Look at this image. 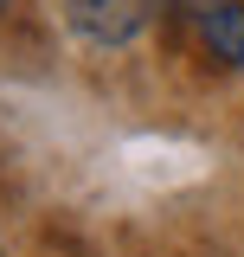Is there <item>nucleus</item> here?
I'll return each mask as SVG.
<instances>
[{
	"mask_svg": "<svg viewBox=\"0 0 244 257\" xmlns=\"http://www.w3.org/2000/svg\"><path fill=\"white\" fill-rule=\"evenodd\" d=\"M186 20L218 64L244 71V0H186Z\"/></svg>",
	"mask_w": 244,
	"mask_h": 257,
	"instance_id": "2",
	"label": "nucleus"
},
{
	"mask_svg": "<svg viewBox=\"0 0 244 257\" xmlns=\"http://www.w3.org/2000/svg\"><path fill=\"white\" fill-rule=\"evenodd\" d=\"M161 13V0H64V26L90 45H129Z\"/></svg>",
	"mask_w": 244,
	"mask_h": 257,
	"instance_id": "1",
	"label": "nucleus"
}]
</instances>
